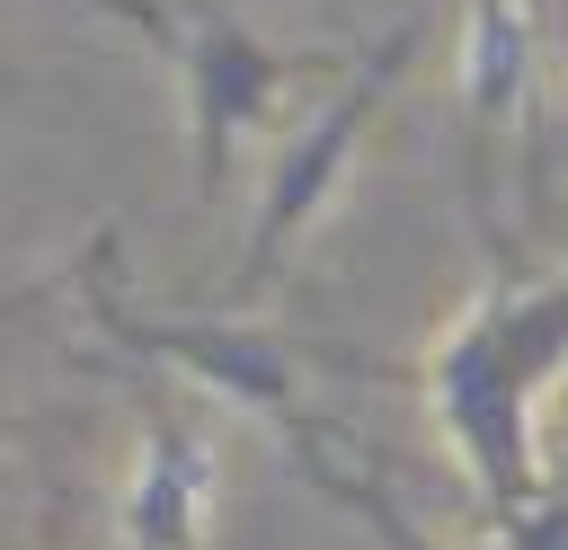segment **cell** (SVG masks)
Returning a JSON list of instances; mask_svg holds the SVG:
<instances>
[{
	"instance_id": "1",
	"label": "cell",
	"mask_w": 568,
	"mask_h": 550,
	"mask_svg": "<svg viewBox=\"0 0 568 550\" xmlns=\"http://www.w3.org/2000/svg\"><path fill=\"white\" fill-rule=\"evenodd\" d=\"M559 373H568V266H515V257L479 275L462 319L417 364V390L462 479L479 488L488 532H515L559 488V470L541 461V399Z\"/></svg>"
},
{
	"instance_id": "2",
	"label": "cell",
	"mask_w": 568,
	"mask_h": 550,
	"mask_svg": "<svg viewBox=\"0 0 568 550\" xmlns=\"http://www.w3.org/2000/svg\"><path fill=\"white\" fill-rule=\"evenodd\" d=\"M178 71V106H186V160H195V195L222 204L231 186V160L248 133L275 124V106L302 89V80H337L346 62L337 53H284L266 44L257 27H240L231 9L213 0H169L160 35H151Z\"/></svg>"
},
{
	"instance_id": "3",
	"label": "cell",
	"mask_w": 568,
	"mask_h": 550,
	"mask_svg": "<svg viewBox=\"0 0 568 550\" xmlns=\"http://www.w3.org/2000/svg\"><path fill=\"white\" fill-rule=\"evenodd\" d=\"M417 9L399 18V27H382L337 80H328V106L302 124V133H284V151L266 160V177H257V213H248V240H240V293H266L275 284V266H284V248L337 204V186H346V169H355V151H364V124L382 115V98H390V80L408 71V53H417Z\"/></svg>"
},
{
	"instance_id": "4",
	"label": "cell",
	"mask_w": 568,
	"mask_h": 550,
	"mask_svg": "<svg viewBox=\"0 0 568 550\" xmlns=\"http://www.w3.org/2000/svg\"><path fill=\"white\" fill-rule=\"evenodd\" d=\"M98 266H106V231L89 240L80 275H89V319H98L133 364L178 373V381H195L204 399L284 426V444H311V417H302V346H293V337L248 328V319H160V310H133V302H115V284H106Z\"/></svg>"
},
{
	"instance_id": "5",
	"label": "cell",
	"mask_w": 568,
	"mask_h": 550,
	"mask_svg": "<svg viewBox=\"0 0 568 550\" xmlns=\"http://www.w3.org/2000/svg\"><path fill=\"white\" fill-rule=\"evenodd\" d=\"M213 488H222V444H213L204 408L151 390L142 435H133V470L115 497V541L124 550H204Z\"/></svg>"
},
{
	"instance_id": "6",
	"label": "cell",
	"mask_w": 568,
	"mask_h": 550,
	"mask_svg": "<svg viewBox=\"0 0 568 550\" xmlns=\"http://www.w3.org/2000/svg\"><path fill=\"white\" fill-rule=\"evenodd\" d=\"M541 9L532 0H462V124L470 151L524 115L532 124V89H541Z\"/></svg>"
},
{
	"instance_id": "7",
	"label": "cell",
	"mask_w": 568,
	"mask_h": 550,
	"mask_svg": "<svg viewBox=\"0 0 568 550\" xmlns=\"http://www.w3.org/2000/svg\"><path fill=\"white\" fill-rule=\"evenodd\" d=\"M559 151H568V106H559Z\"/></svg>"
},
{
	"instance_id": "8",
	"label": "cell",
	"mask_w": 568,
	"mask_h": 550,
	"mask_svg": "<svg viewBox=\"0 0 568 550\" xmlns=\"http://www.w3.org/2000/svg\"><path fill=\"white\" fill-rule=\"evenodd\" d=\"M559 18H568V0H550V27H559Z\"/></svg>"
},
{
	"instance_id": "9",
	"label": "cell",
	"mask_w": 568,
	"mask_h": 550,
	"mask_svg": "<svg viewBox=\"0 0 568 550\" xmlns=\"http://www.w3.org/2000/svg\"><path fill=\"white\" fill-rule=\"evenodd\" d=\"M532 9H541V27H550V0H532Z\"/></svg>"
}]
</instances>
